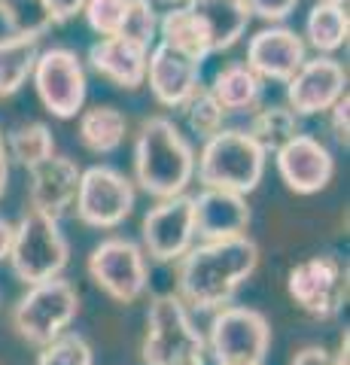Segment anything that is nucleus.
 I'll return each mask as SVG.
<instances>
[{"instance_id":"1","label":"nucleus","mask_w":350,"mask_h":365,"mask_svg":"<svg viewBox=\"0 0 350 365\" xmlns=\"http://www.w3.org/2000/svg\"><path fill=\"white\" fill-rule=\"evenodd\" d=\"M259 268V247L250 235L232 241L192 244L177 259V299L192 314H217L229 307L235 295Z\"/></svg>"},{"instance_id":"2","label":"nucleus","mask_w":350,"mask_h":365,"mask_svg":"<svg viewBox=\"0 0 350 365\" xmlns=\"http://www.w3.org/2000/svg\"><path fill=\"white\" fill-rule=\"evenodd\" d=\"M195 180V146L177 128L174 119L150 116L134 137V180L155 201L186 195Z\"/></svg>"},{"instance_id":"3","label":"nucleus","mask_w":350,"mask_h":365,"mask_svg":"<svg viewBox=\"0 0 350 365\" xmlns=\"http://www.w3.org/2000/svg\"><path fill=\"white\" fill-rule=\"evenodd\" d=\"M268 155L244 128H222L207 137L195 155V177L201 189H222L250 195L265 177Z\"/></svg>"},{"instance_id":"4","label":"nucleus","mask_w":350,"mask_h":365,"mask_svg":"<svg viewBox=\"0 0 350 365\" xmlns=\"http://www.w3.org/2000/svg\"><path fill=\"white\" fill-rule=\"evenodd\" d=\"M140 356L143 365H186L207 359L205 335L192 323V311L174 292H162L150 302Z\"/></svg>"},{"instance_id":"5","label":"nucleus","mask_w":350,"mask_h":365,"mask_svg":"<svg viewBox=\"0 0 350 365\" xmlns=\"http://www.w3.org/2000/svg\"><path fill=\"white\" fill-rule=\"evenodd\" d=\"M6 259L16 277L25 287H34V283L61 277V271L71 262V244L55 220L28 210L13 225V244H9Z\"/></svg>"},{"instance_id":"6","label":"nucleus","mask_w":350,"mask_h":365,"mask_svg":"<svg viewBox=\"0 0 350 365\" xmlns=\"http://www.w3.org/2000/svg\"><path fill=\"white\" fill-rule=\"evenodd\" d=\"M80 314V292L71 280L52 277L34 283L13 307V329L21 341L34 347H46L64 335Z\"/></svg>"},{"instance_id":"7","label":"nucleus","mask_w":350,"mask_h":365,"mask_svg":"<svg viewBox=\"0 0 350 365\" xmlns=\"http://www.w3.org/2000/svg\"><path fill=\"white\" fill-rule=\"evenodd\" d=\"M205 350L213 365H265L271 350V326L265 314L244 304L220 307L210 317Z\"/></svg>"},{"instance_id":"8","label":"nucleus","mask_w":350,"mask_h":365,"mask_svg":"<svg viewBox=\"0 0 350 365\" xmlns=\"http://www.w3.org/2000/svg\"><path fill=\"white\" fill-rule=\"evenodd\" d=\"M287 292L299 311L314 319H335L347 302V265L332 253H320L292 265Z\"/></svg>"},{"instance_id":"9","label":"nucleus","mask_w":350,"mask_h":365,"mask_svg":"<svg viewBox=\"0 0 350 365\" xmlns=\"http://www.w3.org/2000/svg\"><path fill=\"white\" fill-rule=\"evenodd\" d=\"M86 268L88 277L95 280V287L104 289L119 304H134L146 292V283H150V268H146L140 244L119 235L104 237L88 253Z\"/></svg>"},{"instance_id":"10","label":"nucleus","mask_w":350,"mask_h":365,"mask_svg":"<svg viewBox=\"0 0 350 365\" xmlns=\"http://www.w3.org/2000/svg\"><path fill=\"white\" fill-rule=\"evenodd\" d=\"M134 201H138V189H134L131 177L110 165H92L80 174V192H76L73 210L80 222L88 228H116L131 216Z\"/></svg>"},{"instance_id":"11","label":"nucleus","mask_w":350,"mask_h":365,"mask_svg":"<svg viewBox=\"0 0 350 365\" xmlns=\"http://www.w3.org/2000/svg\"><path fill=\"white\" fill-rule=\"evenodd\" d=\"M34 88H37L40 104L46 107L55 119H73L83 113L86 104V67L67 46H52L40 49L37 64H34Z\"/></svg>"},{"instance_id":"12","label":"nucleus","mask_w":350,"mask_h":365,"mask_svg":"<svg viewBox=\"0 0 350 365\" xmlns=\"http://www.w3.org/2000/svg\"><path fill=\"white\" fill-rule=\"evenodd\" d=\"M143 256L155 262H177L195 244V220H192V195L159 201L146 210L140 222Z\"/></svg>"},{"instance_id":"13","label":"nucleus","mask_w":350,"mask_h":365,"mask_svg":"<svg viewBox=\"0 0 350 365\" xmlns=\"http://www.w3.org/2000/svg\"><path fill=\"white\" fill-rule=\"evenodd\" d=\"M344 95H347V71L332 55L304 58V64L287 83V107L296 116L329 113V107Z\"/></svg>"},{"instance_id":"14","label":"nucleus","mask_w":350,"mask_h":365,"mask_svg":"<svg viewBox=\"0 0 350 365\" xmlns=\"http://www.w3.org/2000/svg\"><path fill=\"white\" fill-rule=\"evenodd\" d=\"M277 174L284 186L296 195H317L335 177V158L329 146L311 134H296L274 153Z\"/></svg>"},{"instance_id":"15","label":"nucleus","mask_w":350,"mask_h":365,"mask_svg":"<svg viewBox=\"0 0 350 365\" xmlns=\"http://www.w3.org/2000/svg\"><path fill=\"white\" fill-rule=\"evenodd\" d=\"M80 165L67 155H49L40 165L28 168V201L31 210L58 222L67 216L76 204V192H80Z\"/></svg>"},{"instance_id":"16","label":"nucleus","mask_w":350,"mask_h":365,"mask_svg":"<svg viewBox=\"0 0 350 365\" xmlns=\"http://www.w3.org/2000/svg\"><path fill=\"white\" fill-rule=\"evenodd\" d=\"M308 58V46L302 34L284 25H271L256 31L247 43V58L244 64L259 79H274V83H289L292 73L299 71Z\"/></svg>"},{"instance_id":"17","label":"nucleus","mask_w":350,"mask_h":365,"mask_svg":"<svg viewBox=\"0 0 350 365\" xmlns=\"http://www.w3.org/2000/svg\"><path fill=\"white\" fill-rule=\"evenodd\" d=\"M146 83L162 107L180 110L201 88V64L165 43H155L146 55Z\"/></svg>"},{"instance_id":"18","label":"nucleus","mask_w":350,"mask_h":365,"mask_svg":"<svg viewBox=\"0 0 350 365\" xmlns=\"http://www.w3.org/2000/svg\"><path fill=\"white\" fill-rule=\"evenodd\" d=\"M192 220L198 241H232L250 228V204L244 195L222 189H201L192 195Z\"/></svg>"},{"instance_id":"19","label":"nucleus","mask_w":350,"mask_h":365,"mask_svg":"<svg viewBox=\"0 0 350 365\" xmlns=\"http://www.w3.org/2000/svg\"><path fill=\"white\" fill-rule=\"evenodd\" d=\"M146 55H150V49H143V46L125 37H101L98 43L88 46L92 71L128 91L146 86Z\"/></svg>"},{"instance_id":"20","label":"nucleus","mask_w":350,"mask_h":365,"mask_svg":"<svg viewBox=\"0 0 350 365\" xmlns=\"http://www.w3.org/2000/svg\"><path fill=\"white\" fill-rule=\"evenodd\" d=\"M183 6L205 31L210 55L229 52L244 37L247 25H250L247 0H186Z\"/></svg>"},{"instance_id":"21","label":"nucleus","mask_w":350,"mask_h":365,"mask_svg":"<svg viewBox=\"0 0 350 365\" xmlns=\"http://www.w3.org/2000/svg\"><path fill=\"white\" fill-rule=\"evenodd\" d=\"M207 91L225 110V116H229V113H247L259 104V98H262V79H259L244 61H232L213 76Z\"/></svg>"},{"instance_id":"22","label":"nucleus","mask_w":350,"mask_h":365,"mask_svg":"<svg viewBox=\"0 0 350 365\" xmlns=\"http://www.w3.org/2000/svg\"><path fill=\"white\" fill-rule=\"evenodd\" d=\"M350 34L347 9L344 4H332V0H317L311 6L308 19H304V46L317 49V55H335L344 49Z\"/></svg>"},{"instance_id":"23","label":"nucleus","mask_w":350,"mask_h":365,"mask_svg":"<svg viewBox=\"0 0 350 365\" xmlns=\"http://www.w3.org/2000/svg\"><path fill=\"white\" fill-rule=\"evenodd\" d=\"M128 134V116L119 107L98 104L80 113V140L88 153L110 155L116 153Z\"/></svg>"},{"instance_id":"24","label":"nucleus","mask_w":350,"mask_h":365,"mask_svg":"<svg viewBox=\"0 0 350 365\" xmlns=\"http://www.w3.org/2000/svg\"><path fill=\"white\" fill-rule=\"evenodd\" d=\"M159 43L171 46V49L183 52L186 58L205 64L210 58V46L201 25L189 16L186 6H168V13L159 16V31H155Z\"/></svg>"},{"instance_id":"25","label":"nucleus","mask_w":350,"mask_h":365,"mask_svg":"<svg viewBox=\"0 0 350 365\" xmlns=\"http://www.w3.org/2000/svg\"><path fill=\"white\" fill-rule=\"evenodd\" d=\"M40 37H0V98H13L31 79Z\"/></svg>"},{"instance_id":"26","label":"nucleus","mask_w":350,"mask_h":365,"mask_svg":"<svg viewBox=\"0 0 350 365\" xmlns=\"http://www.w3.org/2000/svg\"><path fill=\"white\" fill-rule=\"evenodd\" d=\"M247 134L262 146V153H277L284 143H289L299 131V116L287 104H265L253 113Z\"/></svg>"},{"instance_id":"27","label":"nucleus","mask_w":350,"mask_h":365,"mask_svg":"<svg viewBox=\"0 0 350 365\" xmlns=\"http://www.w3.org/2000/svg\"><path fill=\"white\" fill-rule=\"evenodd\" d=\"M9 158H16L21 168H34L43 158L55 155V137L46 122H21L9 134H4Z\"/></svg>"},{"instance_id":"28","label":"nucleus","mask_w":350,"mask_h":365,"mask_svg":"<svg viewBox=\"0 0 350 365\" xmlns=\"http://www.w3.org/2000/svg\"><path fill=\"white\" fill-rule=\"evenodd\" d=\"M0 21L9 37H43L52 28V16L43 0H0Z\"/></svg>"},{"instance_id":"29","label":"nucleus","mask_w":350,"mask_h":365,"mask_svg":"<svg viewBox=\"0 0 350 365\" xmlns=\"http://www.w3.org/2000/svg\"><path fill=\"white\" fill-rule=\"evenodd\" d=\"M180 110H183V116H186L189 131L195 134V137H201V140H207V137L222 131L225 110L217 104V101H213V95H210L207 88H198Z\"/></svg>"},{"instance_id":"30","label":"nucleus","mask_w":350,"mask_h":365,"mask_svg":"<svg viewBox=\"0 0 350 365\" xmlns=\"http://www.w3.org/2000/svg\"><path fill=\"white\" fill-rule=\"evenodd\" d=\"M37 365H95V350L83 335L64 332L46 347H40Z\"/></svg>"},{"instance_id":"31","label":"nucleus","mask_w":350,"mask_h":365,"mask_svg":"<svg viewBox=\"0 0 350 365\" xmlns=\"http://www.w3.org/2000/svg\"><path fill=\"white\" fill-rule=\"evenodd\" d=\"M155 31H159V13H155V4L153 0H131L119 37L138 43V46H143V49H153Z\"/></svg>"},{"instance_id":"32","label":"nucleus","mask_w":350,"mask_h":365,"mask_svg":"<svg viewBox=\"0 0 350 365\" xmlns=\"http://www.w3.org/2000/svg\"><path fill=\"white\" fill-rule=\"evenodd\" d=\"M131 0H86L83 16L98 37H119Z\"/></svg>"},{"instance_id":"33","label":"nucleus","mask_w":350,"mask_h":365,"mask_svg":"<svg viewBox=\"0 0 350 365\" xmlns=\"http://www.w3.org/2000/svg\"><path fill=\"white\" fill-rule=\"evenodd\" d=\"M299 0H247V9H250V16H259L262 21H284L296 13Z\"/></svg>"},{"instance_id":"34","label":"nucleus","mask_w":350,"mask_h":365,"mask_svg":"<svg viewBox=\"0 0 350 365\" xmlns=\"http://www.w3.org/2000/svg\"><path fill=\"white\" fill-rule=\"evenodd\" d=\"M329 131L335 137V143L347 146V134H350V98L347 95L329 107Z\"/></svg>"},{"instance_id":"35","label":"nucleus","mask_w":350,"mask_h":365,"mask_svg":"<svg viewBox=\"0 0 350 365\" xmlns=\"http://www.w3.org/2000/svg\"><path fill=\"white\" fill-rule=\"evenodd\" d=\"M52 16V25H64V21H71L83 13L86 0H43Z\"/></svg>"},{"instance_id":"36","label":"nucleus","mask_w":350,"mask_h":365,"mask_svg":"<svg viewBox=\"0 0 350 365\" xmlns=\"http://www.w3.org/2000/svg\"><path fill=\"white\" fill-rule=\"evenodd\" d=\"M289 365H338V362L326 347H304V350H299L296 356H292Z\"/></svg>"},{"instance_id":"37","label":"nucleus","mask_w":350,"mask_h":365,"mask_svg":"<svg viewBox=\"0 0 350 365\" xmlns=\"http://www.w3.org/2000/svg\"><path fill=\"white\" fill-rule=\"evenodd\" d=\"M9 186V153H6V140H4V131H0V198Z\"/></svg>"},{"instance_id":"38","label":"nucleus","mask_w":350,"mask_h":365,"mask_svg":"<svg viewBox=\"0 0 350 365\" xmlns=\"http://www.w3.org/2000/svg\"><path fill=\"white\" fill-rule=\"evenodd\" d=\"M9 244H13V222H6L0 216V262L9 256Z\"/></svg>"},{"instance_id":"39","label":"nucleus","mask_w":350,"mask_h":365,"mask_svg":"<svg viewBox=\"0 0 350 365\" xmlns=\"http://www.w3.org/2000/svg\"><path fill=\"white\" fill-rule=\"evenodd\" d=\"M153 4H165V6H183L186 0H153Z\"/></svg>"},{"instance_id":"40","label":"nucleus","mask_w":350,"mask_h":365,"mask_svg":"<svg viewBox=\"0 0 350 365\" xmlns=\"http://www.w3.org/2000/svg\"><path fill=\"white\" fill-rule=\"evenodd\" d=\"M186 365H207V359H201V362H186Z\"/></svg>"},{"instance_id":"41","label":"nucleus","mask_w":350,"mask_h":365,"mask_svg":"<svg viewBox=\"0 0 350 365\" xmlns=\"http://www.w3.org/2000/svg\"><path fill=\"white\" fill-rule=\"evenodd\" d=\"M332 4H347V0H332Z\"/></svg>"}]
</instances>
